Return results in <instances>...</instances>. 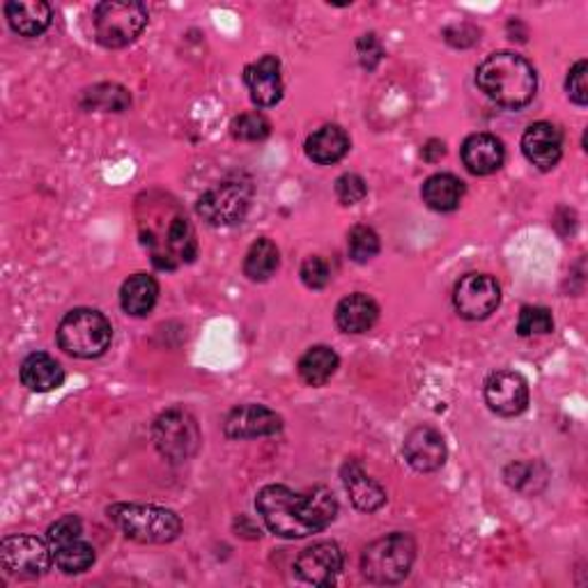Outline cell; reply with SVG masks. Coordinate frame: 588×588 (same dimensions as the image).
Listing matches in <instances>:
<instances>
[{
    "label": "cell",
    "mask_w": 588,
    "mask_h": 588,
    "mask_svg": "<svg viewBox=\"0 0 588 588\" xmlns=\"http://www.w3.org/2000/svg\"><path fill=\"white\" fill-rule=\"evenodd\" d=\"M136 228L157 269L175 272L196 261V230L175 198L146 192L136 200Z\"/></svg>",
    "instance_id": "obj_1"
},
{
    "label": "cell",
    "mask_w": 588,
    "mask_h": 588,
    "mask_svg": "<svg viewBox=\"0 0 588 588\" xmlns=\"http://www.w3.org/2000/svg\"><path fill=\"white\" fill-rule=\"evenodd\" d=\"M255 508L272 533L288 540L320 533L338 515V501L326 487L299 494L286 485H265L257 492Z\"/></svg>",
    "instance_id": "obj_2"
},
{
    "label": "cell",
    "mask_w": 588,
    "mask_h": 588,
    "mask_svg": "<svg viewBox=\"0 0 588 588\" xmlns=\"http://www.w3.org/2000/svg\"><path fill=\"white\" fill-rule=\"evenodd\" d=\"M476 83L494 104L510 111L531 104L538 90L533 65L512 51L487 56L476 69Z\"/></svg>",
    "instance_id": "obj_3"
},
{
    "label": "cell",
    "mask_w": 588,
    "mask_h": 588,
    "mask_svg": "<svg viewBox=\"0 0 588 588\" xmlns=\"http://www.w3.org/2000/svg\"><path fill=\"white\" fill-rule=\"evenodd\" d=\"M106 515L125 538L140 545H169L182 533L180 515L161 506L113 504Z\"/></svg>",
    "instance_id": "obj_4"
},
{
    "label": "cell",
    "mask_w": 588,
    "mask_h": 588,
    "mask_svg": "<svg viewBox=\"0 0 588 588\" xmlns=\"http://www.w3.org/2000/svg\"><path fill=\"white\" fill-rule=\"evenodd\" d=\"M58 345L74 359H100L113 341L108 318L95 309L69 311L58 324Z\"/></svg>",
    "instance_id": "obj_5"
},
{
    "label": "cell",
    "mask_w": 588,
    "mask_h": 588,
    "mask_svg": "<svg viewBox=\"0 0 588 588\" xmlns=\"http://www.w3.org/2000/svg\"><path fill=\"white\" fill-rule=\"evenodd\" d=\"M414 558H416L414 538L395 531L374 540V543H370L364 550L361 570L370 584L391 586L403 581L410 575Z\"/></svg>",
    "instance_id": "obj_6"
},
{
    "label": "cell",
    "mask_w": 588,
    "mask_h": 588,
    "mask_svg": "<svg viewBox=\"0 0 588 588\" xmlns=\"http://www.w3.org/2000/svg\"><path fill=\"white\" fill-rule=\"evenodd\" d=\"M148 8L134 0H106L95 8V39L106 49H123L148 26Z\"/></svg>",
    "instance_id": "obj_7"
},
{
    "label": "cell",
    "mask_w": 588,
    "mask_h": 588,
    "mask_svg": "<svg viewBox=\"0 0 588 588\" xmlns=\"http://www.w3.org/2000/svg\"><path fill=\"white\" fill-rule=\"evenodd\" d=\"M157 451L173 464H182L198 453L200 428L192 412L173 407L163 412L152 428Z\"/></svg>",
    "instance_id": "obj_8"
},
{
    "label": "cell",
    "mask_w": 588,
    "mask_h": 588,
    "mask_svg": "<svg viewBox=\"0 0 588 588\" xmlns=\"http://www.w3.org/2000/svg\"><path fill=\"white\" fill-rule=\"evenodd\" d=\"M253 189L246 182L226 180L219 182L198 198V215L205 223L215 228H230L244 221L246 211L251 207Z\"/></svg>",
    "instance_id": "obj_9"
},
{
    "label": "cell",
    "mask_w": 588,
    "mask_h": 588,
    "mask_svg": "<svg viewBox=\"0 0 588 588\" xmlns=\"http://www.w3.org/2000/svg\"><path fill=\"white\" fill-rule=\"evenodd\" d=\"M54 563L49 540L37 535H8L0 543V566L16 579H37L46 575Z\"/></svg>",
    "instance_id": "obj_10"
},
{
    "label": "cell",
    "mask_w": 588,
    "mask_h": 588,
    "mask_svg": "<svg viewBox=\"0 0 588 588\" xmlns=\"http://www.w3.org/2000/svg\"><path fill=\"white\" fill-rule=\"evenodd\" d=\"M499 303L501 286L489 274H466L456 284L453 305L458 315L464 320H485L499 309Z\"/></svg>",
    "instance_id": "obj_11"
},
{
    "label": "cell",
    "mask_w": 588,
    "mask_h": 588,
    "mask_svg": "<svg viewBox=\"0 0 588 588\" xmlns=\"http://www.w3.org/2000/svg\"><path fill=\"white\" fill-rule=\"evenodd\" d=\"M485 403L497 416H520L529 407V384L520 372L494 370L485 380Z\"/></svg>",
    "instance_id": "obj_12"
},
{
    "label": "cell",
    "mask_w": 588,
    "mask_h": 588,
    "mask_svg": "<svg viewBox=\"0 0 588 588\" xmlns=\"http://www.w3.org/2000/svg\"><path fill=\"white\" fill-rule=\"evenodd\" d=\"M341 570L343 552L332 540H322V543L305 547L295 561L297 577L313 586H332Z\"/></svg>",
    "instance_id": "obj_13"
},
{
    "label": "cell",
    "mask_w": 588,
    "mask_h": 588,
    "mask_svg": "<svg viewBox=\"0 0 588 588\" xmlns=\"http://www.w3.org/2000/svg\"><path fill=\"white\" fill-rule=\"evenodd\" d=\"M284 430V418L272 412L265 405H240L234 407L226 423L223 433L228 439H257V437H272Z\"/></svg>",
    "instance_id": "obj_14"
},
{
    "label": "cell",
    "mask_w": 588,
    "mask_h": 588,
    "mask_svg": "<svg viewBox=\"0 0 588 588\" xmlns=\"http://www.w3.org/2000/svg\"><path fill=\"white\" fill-rule=\"evenodd\" d=\"M403 453L407 464L418 474H433L443 466L446 456V441L439 430L430 426H418L405 437Z\"/></svg>",
    "instance_id": "obj_15"
},
{
    "label": "cell",
    "mask_w": 588,
    "mask_h": 588,
    "mask_svg": "<svg viewBox=\"0 0 588 588\" xmlns=\"http://www.w3.org/2000/svg\"><path fill=\"white\" fill-rule=\"evenodd\" d=\"M244 83L255 106L272 108L284 100V79H280V60L263 56L244 69Z\"/></svg>",
    "instance_id": "obj_16"
},
{
    "label": "cell",
    "mask_w": 588,
    "mask_h": 588,
    "mask_svg": "<svg viewBox=\"0 0 588 588\" xmlns=\"http://www.w3.org/2000/svg\"><path fill=\"white\" fill-rule=\"evenodd\" d=\"M522 152L538 171H552L563 154V131L552 123H533L522 136Z\"/></svg>",
    "instance_id": "obj_17"
},
{
    "label": "cell",
    "mask_w": 588,
    "mask_h": 588,
    "mask_svg": "<svg viewBox=\"0 0 588 588\" xmlns=\"http://www.w3.org/2000/svg\"><path fill=\"white\" fill-rule=\"evenodd\" d=\"M506 161L504 143L492 134H472L462 143V163L472 175L497 173Z\"/></svg>",
    "instance_id": "obj_18"
},
{
    "label": "cell",
    "mask_w": 588,
    "mask_h": 588,
    "mask_svg": "<svg viewBox=\"0 0 588 588\" xmlns=\"http://www.w3.org/2000/svg\"><path fill=\"white\" fill-rule=\"evenodd\" d=\"M341 476H343V485L349 494V501L355 504L357 510L374 512L387 504L384 487L378 481H372L357 460H347L341 469Z\"/></svg>",
    "instance_id": "obj_19"
},
{
    "label": "cell",
    "mask_w": 588,
    "mask_h": 588,
    "mask_svg": "<svg viewBox=\"0 0 588 588\" xmlns=\"http://www.w3.org/2000/svg\"><path fill=\"white\" fill-rule=\"evenodd\" d=\"M10 28L21 37H39L51 26L54 10L44 0H10L5 3Z\"/></svg>",
    "instance_id": "obj_20"
},
{
    "label": "cell",
    "mask_w": 588,
    "mask_h": 588,
    "mask_svg": "<svg viewBox=\"0 0 588 588\" xmlns=\"http://www.w3.org/2000/svg\"><path fill=\"white\" fill-rule=\"evenodd\" d=\"M21 384L33 393H49L62 387L65 382V370L62 366L46 351H33L26 359H23L19 368Z\"/></svg>",
    "instance_id": "obj_21"
},
{
    "label": "cell",
    "mask_w": 588,
    "mask_h": 588,
    "mask_svg": "<svg viewBox=\"0 0 588 588\" xmlns=\"http://www.w3.org/2000/svg\"><path fill=\"white\" fill-rule=\"evenodd\" d=\"M380 318V305L364 292L347 295L336 305V324L345 334H366Z\"/></svg>",
    "instance_id": "obj_22"
},
{
    "label": "cell",
    "mask_w": 588,
    "mask_h": 588,
    "mask_svg": "<svg viewBox=\"0 0 588 588\" xmlns=\"http://www.w3.org/2000/svg\"><path fill=\"white\" fill-rule=\"evenodd\" d=\"M349 152V136L338 125H324L305 140V154L320 166H332Z\"/></svg>",
    "instance_id": "obj_23"
},
{
    "label": "cell",
    "mask_w": 588,
    "mask_h": 588,
    "mask_svg": "<svg viewBox=\"0 0 588 588\" xmlns=\"http://www.w3.org/2000/svg\"><path fill=\"white\" fill-rule=\"evenodd\" d=\"M159 299V284L150 274H134L120 288V305L131 318H146L152 313Z\"/></svg>",
    "instance_id": "obj_24"
},
{
    "label": "cell",
    "mask_w": 588,
    "mask_h": 588,
    "mask_svg": "<svg viewBox=\"0 0 588 588\" xmlns=\"http://www.w3.org/2000/svg\"><path fill=\"white\" fill-rule=\"evenodd\" d=\"M466 194V186L451 173H437L423 182V203L435 211H456Z\"/></svg>",
    "instance_id": "obj_25"
},
{
    "label": "cell",
    "mask_w": 588,
    "mask_h": 588,
    "mask_svg": "<svg viewBox=\"0 0 588 588\" xmlns=\"http://www.w3.org/2000/svg\"><path fill=\"white\" fill-rule=\"evenodd\" d=\"M338 364L341 359L334 347L328 345L309 347L299 359V378L309 387H324L336 374Z\"/></svg>",
    "instance_id": "obj_26"
},
{
    "label": "cell",
    "mask_w": 588,
    "mask_h": 588,
    "mask_svg": "<svg viewBox=\"0 0 588 588\" xmlns=\"http://www.w3.org/2000/svg\"><path fill=\"white\" fill-rule=\"evenodd\" d=\"M278 265H280L278 246L272 240L261 238L251 244L244 257V274L249 280H253V284H265V280H269L278 272Z\"/></svg>",
    "instance_id": "obj_27"
},
{
    "label": "cell",
    "mask_w": 588,
    "mask_h": 588,
    "mask_svg": "<svg viewBox=\"0 0 588 588\" xmlns=\"http://www.w3.org/2000/svg\"><path fill=\"white\" fill-rule=\"evenodd\" d=\"M51 550H54L56 568L65 575H81V573L90 570L92 563H95V558H97L92 545H88L85 540H81V538L69 540V543L56 545Z\"/></svg>",
    "instance_id": "obj_28"
},
{
    "label": "cell",
    "mask_w": 588,
    "mask_h": 588,
    "mask_svg": "<svg viewBox=\"0 0 588 588\" xmlns=\"http://www.w3.org/2000/svg\"><path fill=\"white\" fill-rule=\"evenodd\" d=\"M81 106L88 111L92 108L104 113H123L131 106V95L117 83H100L83 92Z\"/></svg>",
    "instance_id": "obj_29"
},
{
    "label": "cell",
    "mask_w": 588,
    "mask_h": 588,
    "mask_svg": "<svg viewBox=\"0 0 588 588\" xmlns=\"http://www.w3.org/2000/svg\"><path fill=\"white\" fill-rule=\"evenodd\" d=\"M347 253L359 265L370 263L380 253V234L370 226H355L347 232Z\"/></svg>",
    "instance_id": "obj_30"
},
{
    "label": "cell",
    "mask_w": 588,
    "mask_h": 588,
    "mask_svg": "<svg viewBox=\"0 0 588 588\" xmlns=\"http://www.w3.org/2000/svg\"><path fill=\"white\" fill-rule=\"evenodd\" d=\"M554 328L552 311L545 305H524L520 311V320H517V334L522 338L529 336H545Z\"/></svg>",
    "instance_id": "obj_31"
},
{
    "label": "cell",
    "mask_w": 588,
    "mask_h": 588,
    "mask_svg": "<svg viewBox=\"0 0 588 588\" xmlns=\"http://www.w3.org/2000/svg\"><path fill=\"white\" fill-rule=\"evenodd\" d=\"M269 134H272L269 120L257 111L234 117L232 123V136L238 140H246V143H257V140H265Z\"/></svg>",
    "instance_id": "obj_32"
},
{
    "label": "cell",
    "mask_w": 588,
    "mask_h": 588,
    "mask_svg": "<svg viewBox=\"0 0 588 588\" xmlns=\"http://www.w3.org/2000/svg\"><path fill=\"white\" fill-rule=\"evenodd\" d=\"M299 276H301L305 288L322 290V288L328 286V280H332V267H328V263L324 261V257L311 255V257H305V261H303Z\"/></svg>",
    "instance_id": "obj_33"
},
{
    "label": "cell",
    "mask_w": 588,
    "mask_h": 588,
    "mask_svg": "<svg viewBox=\"0 0 588 588\" xmlns=\"http://www.w3.org/2000/svg\"><path fill=\"white\" fill-rule=\"evenodd\" d=\"M81 535H83V522L79 520L77 515H65V517H60V520L54 522L49 527V531H46V540H49L51 547L62 545V543H69V540H77Z\"/></svg>",
    "instance_id": "obj_34"
},
{
    "label": "cell",
    "mask_w": 588,
    "mask_h": 588,
    "mask_svg": "<svg viewBox=\"0 0 588 588\" xmlns=\"http://www.w3.org/2000/svg\"><path fill=\"white\" fill-rule=\"evenodd\" d=\"M336 196L343 205H357L368 196V184L357 173H345L336 180Z\"/></svg>",
    "instance_id": "obj_35"
},
{
    "label": "cell",
    "mask_w": 588,
    "mask_h": 588,
    "mask_svg": "<svg viewBox=\"0 0 588 588\" xmlns=\"http://www.w3.org/2000/svg\"><path fill=\"white\" fill-rule=\"evenodd\" d=\"M586 74H588V62L586 60H577L566 79V90L568 97L577 104V106H586L588 104V83H586Z\"/></svg>",
    "instance_id": "obj_36"
},
{
    "label": "cell",
    "mask_w": 588,
    "mask_h": 588,
    "mask_svg": "<svg viewBox=\"0 0 588 588\" xmlns=\"http://www.w3.org/2000/svg\"><path fill=\"white\" fill-rule=\"evenodd\" d=\"M357 46H359L361 65L366 69H374V65H378L382 60V56H384L382 46H380V42H378V37H374V35H364Z\"/></svg>",
    "instance_id": "obj_37"
}]
</instances>
